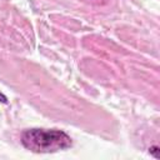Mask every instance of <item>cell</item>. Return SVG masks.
Listing matches in <instances>:
<instances>
[{"mask_svg": "<svg viewBox=\"0 0 160 160\" xmlns=\"http://www.w3.org/2000/svg\"><path fill=\"white\" fill-rule=\"evenodd\" d=\"M21 144L36 154H49L71 148V138L62 130L32 128L22 131Z\"/></svg>", "mask_w": 160, "mask_h": 160, "instance_id": "cell-1", "label": "cell"}, {"mask_svg": "<svg viewBox=\"0 0 160 160\" xmlns=\"http://www.w3.org/2000/svg\"><path fill=\"white\" fill-rule=\"evenodd\" d=\"M149 152L155 158V159H159V148L156 146V145H154V146H151L150 149H149Z\"/></svg>", "mask_w": 160, "mask_h": 160, "instance_id": "cell-2", "label": "cell"}, {"mask_svg": "<svg viewBox=\"0 0 160 160\" xmlns=\"http://www.w3.org/2000/svg\"><path fill=\"white\" fill-rule=\"evenodd\" d=\"M0 102H2V104H6L8 102V99H6V96L2 92H0Z\"/></svg>", "mask_w": 160, "mask_h": 160, "instance_id": "cell-3", "label": "cell"}]
</instances>
